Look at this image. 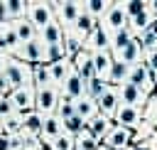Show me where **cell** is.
<instances>
[{
    "instance_id": "6da1fadb",
    "label": "cell",
    "mask_w": 157,
    "mask_h": 150,
    "mask_svg": "<svg viewBox=\"0 0 157 150\" xmlns=\"http://www.w3.org/2000/svg\"><path fill=\"white\" fill-rule=\"evenodd\" d=\"M54 5H56V0H27V20L34 25L37 32H42L44 27H49L56 20Z\"/></svg>"
},
{
    "instance_id": "7a4b0ae2",
    "label": "cell",
    "mask_w": 157,
    "mask_h": 150,
    "mask_svg": "<svg viewBox=\"0 0 157 150\" xmlns=\"http://www.w3.org/2000/svg\"><path fill=\"white\" fill-rule=\"evenodd\" d=\"M98 25L108 32V34H115L120 30L128 27V10H125V0H115L110 5V10L98 20Z\"/></svg>"
},
{
    "instance_id": "3957f363",
    "label": "cell",
    "mask_w": 157,
    "mask_h": 150,
    "mask_svg": "<svg viewBox=\"0 0 157 150\" xmlns=\"http://www.w3.org/2000/svg\"><path fill=\"white\" fill-rule=\"evenodd\" d=\"M5 76L10 81V89H22V86H32V64H25L15 57H10V64L5 69Z\"/></svg>"
},
{
    "instance_id": "277c9868",
    "label": "cell",
    "mask_w": 157,
    "mask_h": 150,
    "mask_svg": "<svg viewBox=\"0 0 157 150\" xmlns=\"http://www.w3.org/2000/svg\"><path fill=\"white\" fill-rule=\"evenodd\" d=\"M81 12H83V2H76V0H61V2H56V7H54L56 22L64 27V32H69V30L76 25V20L81 17Z\"/></svg>"
},
{
    "instance_id": "5b68a950",
    "label": "cell",
    "mask_w": 157,
    "mask_h": 150,
    "mask_svg": "<svg viewBox=\"0 0 157 150\" xmlns=\"http://www.w3.org/2000/svg\"><path fill=\"white\" fill-rule=\"evenodd\" d=\"M15 59H20V61H25V64H47V44L37 37V39H32V42H27V44H22L20 49H17V54H15Z\"/></svg>"
},
{
    "instance_id": "8992f818",
    "label": "cell",
    "mask_w": 157,
    "mask_h": 150,
    "mask_svg": "<svg viewBox=\"0 0 157 150\" xmlns=\"http://www.w3.org/2000/svg\"><path fill=\"white\" fill-rule=\"evenodd\" d=\"M128 84H132V86H137V89H142L145 93L152 96V91H155V86H157V74H152V71L145 66V61H140V64L130 66V79H128Z\"/></svg>"
},
{
    "instance_id": "52a82bcc",
    "label": "cell",
    "mask_w": 157,
    "mask_h": 150,
    "mask_svg": "<svg viewBox=\"0 0 157 150\" xmlns=\"http://www.w3.org/2000/svg\"><path fill=\"white\" fill-rule=\"evenodd\" d=\"M7 98L17 113H29V111H34L37 91H34V86H22V89H12Z\"/></svg>"
},
{
    "instance_id": "ba28073f",
    "label": "cell",
    "mask_w": 157,
    "mask_h": 150,
    "mask_svg": "<svg viewBox=\"0 0 157 150\" xmlns=\"http://www.w3.org/2000/svg\"><path fill=\"white\" fill-rule=\"evenodd\" d=\"M118 96H120L123 106H132V108H140V111H145V106L150 103V93H145L142 89H137L132 84L118 86Z\"/></svg>"
},
{
    "instance_id": "9c48e42d",
    "label": "cell",
    "mask_w": 157,
    "mask_h": 150,
    "mask_svg": "<svg viewBox=\"0 0 157 150\" xmlns=\"http://www.w3.org/2000/svg\"><path fill=\"white\" fill-rule=\"evenodd\" d=\"M61 101V91L49 86V89H39L37 91V103H34V111H39L42 116H52L56 113V106Z\"/></svg>"
},
{
    "instance_id": "30bf717a",
    "label": "cell",
    "mask_w": 157,
    "mask_h": 150,
    "mask_svg": "<svg viewBox=\"0 0 157 150\" xmlns=\"http://www.w3.org/2000/svg\"><path fill=\"white\" fill-rule=\"evenodd\" d=\"M142 120H145V116H142L140 108L123 106V103H120V108H118L115 116H113V123H115V125H123V128H130V130H135Z\"/></svg>"
},
{
    "instance_id": "8fae6325",
    "label": "cell",
    "mask_w": 157,
    "mask_h": 150,
    "mask_svg": "<svg viewBox=\"0 0 157 150\" xmlns=\"http://www.w3.org/2000/svg\"><path fill=\"white\" fill-rule=\"evenodd\" d=\"M20 47H22V42H20V37H17L12 22H2V25H0V52L15 57Z\"/></svg>"
},
{
    "instance_id": "7c38bea8",
    "label": "cell",
    "mask_w": 157,
    "mask_h": 150,
    "mask_svg": "<svg viewBox=\"0 0 157 150\" xmlns=\"http://www.w3.org/2000/svg\"><path fill=\"white\" fill-rule=\"evenodd\" d=\"M61 96L64 98H69V101H76V98H81L83 93H86V81L81 79V74L78 71H74L71 69V74L66 76V81L61 84Z\"/></svg>"
},
{
    "instance_id": "4fadbf2b",
    "label": "cell",
    "mask_w": 157,
    "mask_h": 150,
    "mask_svg": "<svg viewBox=\"0 0 157 150\" xmlns=\"http://www.w3.org/2000/svg\"><path fill=\"white\" fill-rule=\"evenodd\" d=\"M103 145H108L113 150H125L128 145H132V130L123 128V125H113L110 133L103 138Z\"/></svg>"
},
{
    "instance_id": "5bb4252c",
    "label": "cell",
    "mask_w": 157,
    "mask_h": 150,
    "mask_svg": "<svg viewBox=\"0 0 157 150\" xmlns=\"http://www.w3.org/2000/svg\"><path fill=\"white\" fill-rule=\"evenodd\" d=\"M83 49H86V52H91V54H96V52H110V34L98 25V27L86 37Z\"/></svg>"
},
{
    "instance_id": "9a60e30c",
    "label": "cell",
    "mask_w": 157,
    "mask_h": 150,
    "mask_svg": "<svg viewBox=\"0 0 157 150\" xmlns=\"http://www.w3.org/2000/svg\"><path fill=\"white\" fill-rule=\"evenodd\" d=\"M71 66H74V71H78L81 74V79L88 84V81H93V79H98L96 76V69H93V54L91 52H78L74 59H71Z\"/></svg>"
},
{
    "instance_id": "2e32d148",
    "label": "cell",
    "mask_w": 157,
    "mask_h": 150,
    "mask_svg": "<svg viewBox=\"0 0 157 150\" xmlns=\"http://www.w3.org/2000/svg\"><path fill=\"white\" fill-rule=\"evenodd\" d=\"M155 22H157V15L147 7V10H142V12L132 15V17H128V30H130L135 37H140V34H142V32H147Z\"/></svg>"
},
{
    "instance_id": "e0dca14e",
    "label": "cell",
    "mask_w": 157,
    "mask_h": 150,
    "mask_svg": "<svg viewBox=\"0 0 157 150\" xmlns=\"http://www.w3.org/2000/svg\"><path fill=\"white\" fill-rule=\"evenodd\" d=\"M115 123H113V118L110 116H103V113H96L91 120H86V130L98 140V143H103V138L110 133V128H113Z\"/></svg>"
},
{
    "instance_id": "ac0fdd59",
    "label": "cell",
    "mask_w": 157,
    "mask_h": 150,
    "mask_svg": "<svg viewBox=\"0 0 157 150\" xmlns=\"http://www.w3.org/2000/svg\"><path fill=\"white\" fill-rule=\"evenodd\" d=\"M98 103V111L103 113V116H115V111L120 108V96H118V89L115 86H108L103 93H101V98L96 101Z\"/></svg>"
},
{
    "instance_id": "d6986e66",
    "label": "cell",
    "mask_w": 157,
    "mask_h": 150,
    "mask_svg": "<svg viewBox=\"0 0 157 150\" xmlns=\"http://www.w3.org/2000/svg\"><path fill=\"white\" fill-rule=\"evenodd\" d=\"M115 59H120V61H125L128 66H135V64H140L142 59H145V49H142V42L137 39V37H132V42L115 57Z\"/></svg>"
},
{
    "instance_id": "ffe728a7",
    "label": "cell",
    "mask_w": 157,
    "mask_h": 150,
    "mask_svg": "<svg viewBox=\"0 0 157 150\" xmlns=\"http://www.w3.org/2000/svg\"><path fill=\"white\" fill-rule=\"evenodd\" d=\"M49 66V76H52V86L54 89H61V84L66 81V76L71 74V59H61V61H54V64H47Z\"/></svg>"
},
{
    "instance_id": "44dd1931",
    "label": "cell",
    "mask_w": 157,
    "mask_h": 150,
    "mask_svg": "<svg viewBox=\"0 0 157 150\" xmlns=\"http://www.w3.org/2000/svg\"><path fill=\"white\" fill-rule=\"evenodd\" d=\"M115 61V54L113 52H96L93 54V69H96V76L108 81V74H110V66Z\"/></svg>"
},
{
    "instance_id": "7402d4cb",
    "label": "cell",
    "mask_w": 157,
    "mask_h": 150,
    "mask_svg": "<svg viewBox=\"0 0 157 150\" xmlns=\"http://www.w3.org/2000/svg\"><path fill=\"white\" fill-rule=\"evenodd\" d=\"M96 27H98V20H96L93 15H88V12L83 10V12H81V17L76 20V25H74V27H71L69 32H74L76 37H81V39L86 42V37H88V34H91V32H93Z\"/></svg>"
},
{
    "instance_id": "603a6c76",
    "label": "cell",
    "mask_w": 157,
    "mask_h": 150,
    "mask_svg": "<svg viewBox=\"0 0 157 150\" xmlns=\"http://www.w3.org/2000/svg\"><path fill=\"white\" fill-rule=\"evenodd\" d=\"M128 79H130V66H128L125 61L115 59V61H113V66H110V74H108V84L118 89V86L128 84Z\"/></svg>"
},
{
    "instance_id": "cb8c5ba5",
    "label": "cell",
    "mask_w": 157,
    "mask_h": 150,
    "mask_svg": "<svg viewBox=\"0 0 157 150\" xmlns=\"http://www.w3.org/2000/svg\"><path fill=\"white\" fill-rule=\"evenodd\" d=\"M74 111H76V116H81L83 120H91L96 113H101V111H98V103H96L91 96H86V93L74 101Z\"/></svg>"
},
{
    "instance_id": "d4e9b609",
    "label": "cell",
    "mask_w": 157,
    "mask_h": 150,
    "mask_svg": "<svg viewBox=\"0 0 157 150\" xmlns=\"http://www.w3.org/2000/svg\"><path fill=\"white\" fill-rule=\"evenodd\" d=\"M39 39H42L47 47H52V44H64V27L54 20L49 27H44V30L39 32Z\"/></svg>"
},
{
    "instance_id": "484cf974",
    "label": "cell",
    "mask_w": 157,
    "mask_h": 150,
    "mask_svg": "<svg viewBox=\"0 0 157 150\" xmlns=\"http://www.w3.org/2000/svg\"><path fill=\"white\" fill-rule=\"evenodd\" d=\"M32 86H34V91L52 86V76H49V66L47 64H34L32 66Z\"/></svg>"
},
{
    "instance_id": "4316f807",
    "label": "cell",
    "mask_w": 157,
    "mask_h": 150,
    "mask_svg": "<svg viewBox=\"0 0 157 150\" xmlns=\"http://www.w3.org/2000/svg\"><path fill=\"white\" fill-rule=\"evenodd\" d=\"M12 27H15V32H17V37H20V42L22 44H27V42H32V39H37L39 37V32L34 30V25L25 17V20H17V22H12Z\"/></svg>"
},
{
    "instance_id": "83f0119b",
    "label": "cell",
    "mask_w": 157,
    "mask_h": 150,
    "mask_svg": "<svg viewBox=\"0 0 157 150\" xmlns=\"http://www.w3.org/2000/svg\"><path fill=\"white\" fill-rule=\"evenodd\" d=\"M0 125H2V133H7V135H15V133H20V130L25 128V116L15 111V113H10V116L0 118Z\"/></svg>"
},
{
    "instance_id": "f1b7e54d",
    "label": "cell",
    "mask_w": 157,
    "mask_h": 150,
    "mask_svg": "<svg viewBox=\"0 0 157 150\" xmlns=\"http://www.w3.org/2000/svg\"><path fill=\"white\" fill-rule=\"evenodd\" d=\"M132 37H135V34H132L128 27H125V30H120V32H115V34H110V52L118 57V54H120V52L132 42Z\"/></svg>"
},
{
    "instance_id": "f546056e",
    "label": "cell",
    "mask_w": 157,
    "mask_h": 150,
    "mask_svg": "<svg viewBox=\"0 0 157 150\" xmlns=\"http://www.w3.org/2000/svg\"><path fill=\"white\" fill-rule=\"evenodd\" d=\"M5 2H7V22L27 17V0H5Z\"/></svg>"
},
{
    "instance_id": "4dcf8cb0",
    "label": "cell",
    "mask_w": 157,
    "mask_h": 150,
    "mask_svg": "<svg viewBox=\"0 0 157 150\" xmlns=\"http://www.w3.org/2000/svg\"><path fill=\"white\" fill-rule=\"evenodd\" d=\"M25 116V128L27 133H34V135H42V123H44V116L39 111H29V113H22Z\"/></svg>"
},
{
    "instance_id": "1f68e13d",
    "label": "cell",
    "mask_w": 157,
    "mask_h": 150,
    "mask_svg": "<svg viewBox=\"0 0 157 150\" xmlns=\"http://www.w3.org/2000/svg\"><path fill=\"white\" fill-rule=\"evenodd\" d=\"M110 5H113V2H108V0H86V2H83V10H86L88 15H93L96 20H101V17L110 10Z\"/></svg>"
},
{
    "instance_id": "d6a6232c",
    "label": "cell",
    "mask_w": 157,
    "mask_h": 150,
    "mask_svg": "<svg viewBox=\"0 0 157 150\" xmlns=\"http://www.w3.org/2000/svg\"><path fill=\"white\" fill-rule=\"evenodd\" d=\"M83 130H86V120H83L81 116H76V113H74L71 118H66V120H64V133H69V135H74V138H76V135H78V133H83Z\"/></svg>"
},
{
    "instance_id": "836d02e7",
    "label": "cell",
    "mask_w": 157,
    "mask_h": 150,
    "mask_svg": "<svg viewBox=\"0 0 157 150\" xmlns=\"http://www.w3.org/2000/svg\"><path fill=\"white\" fill-rule=\"evenodd\" d=\"M47 150H76V138L69 135V133H61L59 138L52 140V145Z\"/></svg>"
},
{
    "instance_id": "e575fe53",
    "label": "cell",
    "mask_w": 157,
    "mask_h": 150,
    "mask_svg": "<svg viewBox=\"0 0 157 150\" xmlns=\"http://www.w3.org/2000/svg\"><path fill=\"white\" fill-rule=\"evenodd\" d=\"M108 86H110L108 81H103V79H93V81H88V84H86V96H91L93 101H98V98H101V93H103Z\"/></svg>"
},
{
    "instance_id": "d590c367",
    "label": "cell",
    "mask_w": 157,
    "mask_h": 150,
    "mask_svg": "<svg viewBox=\"0 0 157 150\" xmlns=\"http://www.w3.org/2000/svg\"><path fill=\"white\" fill-rule=\"evenodd\" d=\"M101 143L88 133V130H83V133H78L76 135V150H96Z\"/></svg>"
},
{
    "instance_id": "8d00e7d4",
    "label": "cell",
    "mask_w": 157,
    "mask_h": 150,
    "mask_svg": "<svg viewBox=\"0 0 157 150\" xmlns=\"http://www.w3.org/2000/svg\"><path fill=\"white\" fill-rule=\"evenodd\" d=\"M137 39L142 42V49H145V54H147V52H155V49H157V32H155L152 27H150L147 32H142V34H140Z\"/></svg>"
},
{
    "instance_id": "74e56055",
    "label": "cell",
    "mask_w": 157,
    "mask_h": 150,
    "mask_svg": "<svg viewBox=\"0 0 157 150\" xmlns=\"http://www.w3.org/2000/svg\"><path fill=\"white\" fill-rule=\"evenodd\" d=\"M61 59H69L64 44H52V47H47V64H54V61H61Z\"/></svg>"
},
{
    "instance_id": "f35d334b",
    "label": "cell",
    "mask_w": 157,
    "mask_h": 150,
    "mask_svg": "<svg viewBox=\"0 0 157 150\" xmlns=\"http://www.w3.org/2000/svg\"><path fill=\"white\" fill-rule=\"evenodd\" d=\"M76 111H74V101H69V98H64L61 96V101H59V106H56V116L61 118V120H66V118H71Z\"/></svg>"
},
{
    "instance_id": "ab89813d",
    "label": "cell",
    "mask_w": 157,
    "mask_h": 150,
    "mask_svg": "<svg viewBox=\"0 0 157 150\" xmlns=\"http://www.w3.org/2000/svg\"><path fill=\"white\" fill-rule=\"evenodd\" d=\"M142 116H145V120H150V123L157 128V93H155V96H150V103L145 106Z\"/></svg>"
},
{
    "instance_id": "60d3db41",
    "label": "cell",
    "mask_w": 157,
    "mask_h": 150,
    "mask_svg": "<svg viewBox=\"0 0 157 150\" xmlns=\"http://www.w3.org/2000/svg\"><path fill=\"white\" fill-rule=\"evenodd\" d=\"M147 7H150V2H147V0H128V2H125L128 17H132V15H137V12L147 10Z\"/></svg>"
},
{
    "instance_id": "b9f144b4",
    "label": "cell",
    "mask_w": 157,
    "mask_h": 150,
    "mask_svg": "<svg viewBox=\"0 0 157 150\" xmlns=\"http://www.w3.org/2000/svg\"><path fill=\"white\" fill-rule=\"evenodd\" d=\"M10 150H25V135H22V130L15 133V135H10Z\"/></svg>"
},
{
    "instance_id": "7bdbcfd3",
    "label": "cell",
    "mask_w": 157,
    "mask_h": 150,
    "mask_svg": "<svg viewBox=\"0 0 157 150\" xmlns=\"http://www.w3.org/2000/svg\"><path fill=\"white\" fill-rule=\"evenodd\" d=\"M142 61H145V66H147L152 74H157V49H155V52H147Z\"/></svg>"
},
{
    "instance_id": "ee69618b",
    "label": "cell",
    "mask_w": 157,
    "mask_h": 150,
    "mask_svg": "<svg viewBox=\"0 0 157 150\" xmlns=\"http://www.w3.org/2000/svg\"><path fill=\"white\" fill-rule=\"evenodd\" d=\"M10 113H15V108H12L10 98L5 96V98H0V118H5V116H10Z\"/></svg>"
},
{
    "instance_id": "f6af8a7d",
    "label": "cell",
    "mask_w": 157,
    "mask_h": 150,
    "mask_svg": "<svg viewBox=\"0 0 157 150\" xmlns=\"http://www.w3.org/2000/svg\"><path fill=\"white\" fill-rule=\"evenodd\" d=\"M10 81H7V76L5 74H0V96H10Z\"/></svg>"
},
{
    "instance_id": "bcb514c9",
    "label": "cell",
    "mask_w": 157,
    "mask_h": 150,
    "mask_svg": "<svg viewBox=\"0 0 157 150\" xmlns=\"http://www.w3.org/2000/svg\"><path fill=\"white\" fill-rule=\"evenodd\" d=\"M140 145H142L145 150H157V130H155V133H152L145 143H140Z\"/></svg>"
},
{
    "instance_id": "7dc6e473",
    "label": "cell",
    "mask_w": 157,
    "mask_h": 150,
    "mask_svg": "<svg viewBox=\"0 0 157 150\" xmlns=\"http://www.w3.org/2000/svg\"><path fill=\"white\" fill-rule=\"evenodd\" d=\"M0 150H10V135L0 133Z\"/></svg>"
},
{
    "instance_id": "c3c4849f",
    "label": "cell",
    "mask_w": 157,
    "mask_h": 150,
    "mask_svg": "<svg viewBox=\"0 0 157 150\" xmlns=\"http://www.w3.org/2000/svg\"><path fill=\"white\" fill-rule=\"evenodd\" d=\"M2 22H7V2L5 0H0V25Z\"/></svg>"
},
{
    "instance_id": "681fc988",
    "label": "cell",
    "mask_w": 157,
    "mask_h": 150,
    "mask_svg": "<svg viewBox=\"0 0 157 150\" xmlns=\"http://www.w3.org/2000/svg\"><path fill=\"white\" fill-rule=\"evenodd\" d=\"M7 64H10V54H2V52H0V74H5Z\"/></svg>"
},
{
    "instance_id": "f907efd6",
    "label": "cell",
    "mask_w": 157,
    "mask_h": 150,
    "mask_svg": "<svg viewBox=\"0 0 157 150\" xmlns=\"http://www.w3.org/2000/svg\"><path fill=\"white\" fill-rule=\"evenodd\" d=\"M150 10H152V12L157 15V0H152V2H150Z\"/></svg>"
},
{
    "instance_id": "816d5d0a",
    "label": "cell",
    "mask_w": 157,
    "mask_h": 150,
    "mask_svg": "<svg viewBox=\"0 0 157 150\" xmlns=\"http://www.w3.org/2000/svg\"><path fill=\"white\" fill-rule=\"evenodd\" d=\"M96 150H113V148H108V145H103V143H101V145H98Z\"/></svg>"
},
{
    "instance_id": "f5cc1de1",
    "label": "cell",
    "mask_w": 157,
    "mask_h": 150,
    "mask_svg": "<svg viewBox=\"0 0 157 150\" xmlns=\"http://www.w3.org/2000/svg\"><path fill=\"white\" fill-rule=\"evenodd\" d=\"M0 133H2V125H0Z\"/></svg>"
},
{
    "instance_id": "db71d44e",
    "label": "cell",
    "mask_w": 157,
    "mask_h": 150,
    "mask_svg": "<svg viewBox=\"0 0 157 150\" xmlns=\"http://www.w3.org/2000/svg\"><path fill=\"white\" fill-rule=\"evenodd\" d=\"M0 98H5V96H0Z\"/></svg>"
}]
</instances>
